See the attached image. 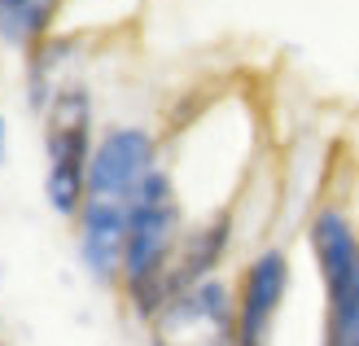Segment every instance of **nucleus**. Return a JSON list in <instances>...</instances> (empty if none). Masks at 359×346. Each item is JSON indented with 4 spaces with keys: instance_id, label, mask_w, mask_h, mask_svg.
<instances>
[{
    "instance_id": "nucleus-5",
    "label": "nucleus",
    "mask_w": 359,
    "mask_h": 346,
    "mask_svg": "<svg viewBox=\"0 0 359 346\" xmlns=\"http://www.w3.org/2000/svg\"><path fill=\"white\" fill-rule=\"evenodd\" d=\"M290 294V259L285 250H259L245 263L237 285V346H272L276 316Z\"/></svg>"
},
{
    "instance_id": "nucleus-6",
    "label": "nucleus",
    "mask_w": 359,
    "mask_h": 346,
    "mask_svg": "<svg viewBox=\"0 0 359 346\" xmlns=\"http://www.w3.org/2000/svg\"><path fill=\"white\" fill-rule=\"evenodd\" d=\"M79 224V259L97 281H118L123 272V250H128V224H132V206L118 202H97L88 197L83 211L75 215Z\"/></svg>"
},
{
    "instance_id": "nucleus-8",
    "label": "nucleus",
    "mask_w": 359,
    "mask_h": 346,
    "mask_svg": "<svg viewBox=\"0 0 359 346\" xmlns=\"http://www.w3.org/2000/svg\"><path fill=\"white\" fill-rule=\"evenodd\" d=\"M5 158H9V123L0 114V167H5Z\"/></svg>"
},
{
    "instance_id": "nucleus-1",
    "label": "nucleus",
    "mask_w": 359,
    "mask_h": 346,
    "mask_svg": "<svg viewBox=\"0 0 359 346\" xmlns=\"http://www.w3.org/2000/svg\"><path fill=\"white\" fill-rule=\"evenodd\" d=\"M184 246V211L167 171H154L132 202L128 250H123V294L145 320H154L175 294V259Z\"/></svg>"
},
{
    "instance_id": "nucleus-2",
    "label": "nucleus",
    "mask_w": 359,
    "mask_h": 346,
    "mask_svg": "<svg viewBox=\"0 0 359 346\" xmlns=\"http://www.w3.org/2000/svg\"><path fill=\"white\" fill-rule=\"evenodd\" d=\"M93 162V97L83 84H62L44 105V197L62 220H75L88 197Z\"/></svg>"
},
{
    "instance_id": "nucleus-3",
    "label": "nucleus",
    "mask_w": 359,
    "mask_h": 346,
    "mask_svg": "<svg viewBox=\"0 0 359 346\" xmlns=\"http://www.w3.org/2000/svg\"><path fill=\"white\" fill-rule=\"evenodd\" d=\"M307 241L325 285V346H359V228L337 206H325Z\"/></svg>"
},
{
    "instance_id": "nucleus-4",
    "label": "nucleus",
    "mask_w": 359,
    "mask_h": 346,
    "mask_svg": "<svg viewBox=\"0 0 359 346\" xmlns=\"http://www.w3.org/2000/svg\"><path fill=\"white\" fill-rule=\"evenodd\" d=\"M154 171H158V140L145 132V127H110V132L93 145V162H88V197L132 206L140 197V189L149 185Z\"/></svg>"
},
{
    "instance_id": "nucleus-7",
    "label": "nucleus",
    "mask_w": 359,
    "mask_h": 346,
    "mask_svg": "<svg viewBox=\"0 0 359 346\" xmlns=\"http://www.w3.org/2000/svg\"><path fill=\"white\" fill-rule=\"evenodd\" d=\"M62 0H0V40L5 44H35L48 31Z\"/></svg>"
}]
</instances>
